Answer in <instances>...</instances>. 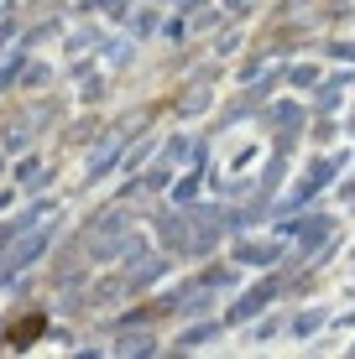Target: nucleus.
I'll return each mask as SVG.
<instances>
[{
    "label": "nucleus",
    "mask_w": 355,
    "mask_h": 359,
    "mask_svg": "<svg viewBox=\"0 0 355 359\" xmlns=\"http://www.w3.org/2000/svg\"><path fill=\"white\" fill-rule=\"evenodd\" d=\"M42 323H47V318H21V323L11 328V344H27V339H37V333H42Z\"/></svg>",
    "instance_id": "f257e3e1"
}]
</instances>
